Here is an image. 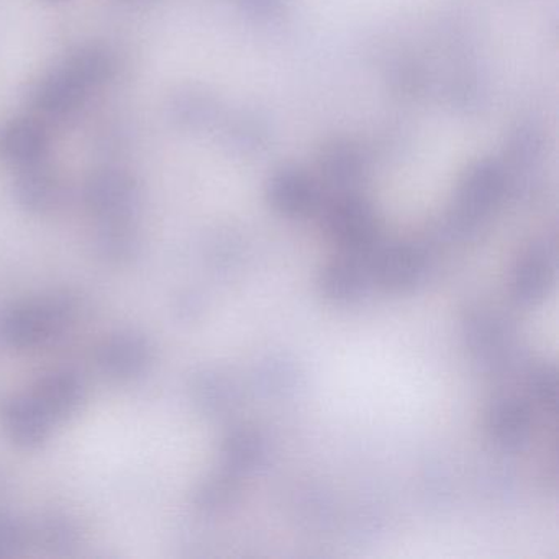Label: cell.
<instances>
[{"label":"cell","mask_w":559,"mask_h":559,"mask_svg":"<svg viewBox=\"0 0 559 559\" xmlns=\"http://www.w3.org/2000/svg\"><path fill=\"white\" fill-rule=\"evenodd\" d=\"M70 312V306L61 302L19 307L5 319L4 332L14 345H38L63 329Z\"/></svg>","instance_id":"8992f818"},{"label":"cell","mask_w":559,"mask_h":559,"mask_svg":"<svg viewBox=\"0 0 559 559\" xmlns=\"http://www.w3.org/2000/svg\"><path fill=\"white\" fill-rule=\"evenodd\" d=\"M35 399L51 418L67 417L80 404L81 385L70 374L50 376L41 382Z\"/></svg>","instance_id":"9a60e30c"},{"label":"cell","mask_w":559,"mask_h":559,"mask_svg":"<svg viewBox=\"0 0 559 559\" xmlns=\"http://www.w3.org/2000/svg\"><path fill=\"white\" fill-rule=\"evenodd\" d=\"M258 379L267 391L284 392L293 388L294 381H296V371L289 362L271 359L261 368Z\"/></svg>","instance_id":"ffe728a7"},{"label":"cell","mask_w":559,"mask_h":559,"mask_svg":"<svg viewBox=\"0 0 559 559\" xmlns=\"http://www.w3.org/2000/svg\"><path fill=\"white\" fill-rule=\"evenodd\" d=\"M267 460V440L257 428L240 427L231 430L222 444L224 469L235 476L254 473Z\"/></svg>","instance_id":"30bf717a"},{"label":"cell","mask_w":559,"mask_h":559,"mask_svg":"<svg viewBox=\"0 0 559 559\" xmlns=\"http://www.w3.org/2000/svg\"><path fill=\"white\" fill-rule=\"evenodd\" d=\"M238 492H240L238 476L224 469V473L202 484L198 493V503L204 510H222L235 502Z\"/></svg>","instance_id":"e0dca14e"},{"label":"cell","mask_w":559,"mask_h":559,"mask_svg":"<svg viewBox=\"0 0 559 559\" xmlns=\"http://www.w3.org/2000/svg\"><path fill=\"white\" fill-rule=\"evenodd\" d=\"M467 348L476 358L496 361L509 348V329L493 313L471 312L463 323Z\"/></svg>","instance_id":"8fae6325"},{"label":"cell","mask_w":559,"mask_h":559,"mask_svg":"<svg viewBox=\"0 0 559 559\" xmlns=\"http://www.w3.org/2000/svg\"><path fill=\"white\" fill-rule=\"evenodd\" d=\"M372 284L385 293H414L428 274V254L417 243L376 247L369 257Z\"/></svg>","instance_id":"6da1fadb"},{"label":"cell","mask_w":559,"mask_h":559,"mask_svg":"<svg viewBox=\"0 0 559 559\" xmlns=\"http://www.w3.org/2000/svg\"><path fill=\"white\" fill-rule=\"evenodd\" d=\"M50 415L37 399H22L9 407L5 425L12 440L24 447H35L47 438Z\"/></svg>","instance_id":"7c38bea8"},{"label":"cell","mask_w":559,"mask_h":559,"mask_svg":"<svg viewBox=\"0 0 559 559\" xmlns=\"http://www.w3.org/2000/svg\"><path fill=\"white\" fill-rule=\"evenodd\" d=\"M270 199L281 214L304 217L312 214L319 204V194L312 182L299 176H283L271 186Z\"/></svg>","instance_id":"4fadbf2b"},{"label":"cell","mask_w":559,"mask_h":559,"mask_svg":"<svg viewBox=\"0 0 559 559\" xmlns=\"http://www.w3.org/2000/svg\"><path fill=\"white\" fill-rule=\"evenodd\" d=\"M369 253H346L323 266L319 274V289L330 302L352 306L359 302L372 284Z\"/></svg>","instance_id":"5b68a950"},{"label":"cell","mask_w":559,"mask_h":559,"mask_svg":"<svg viewBox=\"0 0 559 559\" xmlns=\"http://www.w3.org/2000/svg\"><path fill=\"white\" fill-rule=\"evenodd\" d=\"M87 204L96 214L122 218L136 201V186L126 173L104 171L87 185Z\"/></svg>","instance_id":"9c48e42d"},{"label":"cell","mask_w":559,"mask_h":559,"mask_svg":"<svg viewBox=\"0 0 559 559\" xmlns=\"http://www.w3.org/2000/svg\"><path fill=\"white\" fill-rule=\"evenodd\" d=\"M199 401L207 411L222 412L235 401V388L228 379L218 374H209L199 381Z\"/></svg>","instance_id":"d6986e66"},{"label":"cell","mask_w":559,"mask_h":559,"mask_svg":"<svg viewBox=\"0 0 559 559\" xmlns=\"http://www.w3.org/2000/svg\"><path fill=\"white\" fill-rule=\"evenodd\" d=\"M93 87L70 60L60 71L41 81L35 93V103L44 112L63 116L78 109Z\"/></svg>","instance_id":"52a82bcc"},{"label":"cell","mask_w":559,"mask_h":559,"mask_svg":"<svg viewBox=\"0 0 559 559\" xmlns=\"http://www.w3.org/2000/svg\"><path fill=\"white\" fill-rule=\"evenodd\" d=\"M530 399L543 411L555 414L556 401H558V372L551 365L536 366L530 372L528 381Z\"/></svg>","instance_id":"ac0fdd59"},{"label":"cell","mask_w":559,"mask_h":559,"mask_svg":"<svg viewBox=\"0 0 559 559\" xmlns=\"http://www.w3.org/2000/svg\"><path fill=\"white\" fill-rule=\"evenodd\" d=\"M555 251L551 245H530L516 260L510 276V294L523 307L542 304L555 283Z\"/></svg>","instance_id":"277c9868"},{"label":"cell","mask_w":559,"mask_h":559,"mask_svg":"<svg viewBox=\"0 0 559 559\" xmlns=\"http://www.w3.org/2000/svg\"><path fill=\"white\" fill-rule=\"evenodd\" d=\"M17 194L22 204L32 211H47L57 201L60 186L44 165L32 166L25 169V175L19 181Z\"/></svg>","instance_id":"2e32d148"},{"label":"cell","mask_w":559,"mask_h":559,"mask_svg":"<svg viewBox=\"0 0 559 559\" xmlns=\"http://www.w3.org/2000/svg\"><path fill=\"white\" fill-rule=\"evenodd\" d=\"M484 427L499 450H523L533 433L532 405L519 395H500L487 407Z\"/></svg>","instance_id":"3957f363"},{"label":"cell","mask_w":559,"mask_h":559,"mask_svg":"<svg viewBox=\"0 0 559 559\" xmlns=\"http://www.w3.org/2000/svg\"><path fill=\"white\" fill-rule=\"evenodd\" d=\"M48 146L47 130L32 119L14 120L0 132V156L24 169L41 165Z\"/></svg>","instance_id":"ba28073f"},{"label":"cell","mask_w":559,"mask_h":559,"mask_svg":"<svg viewBox=\"0 0 559 559\" xmlns=\"http://www.w3.org/2000/svg\"><path fill=\"white\" fill-rule=\"evenodd\" d=\"M150 361L148 343L139 336H120L104 349L103 365L106 371L116 376L139 374Z\"/></svg>","instance_id":"5bb4252c"},{"label":"cell","mask_w":559,"mask_h":559,"mask_svg":"<svg viewBox=\"0 0 559 559\" xmlns=\"http://www.w3.org/2000/svg\"><path fill=\"white\" fill-rule=\"evenodd\" d=\"M19 542H21V533H19L17 526L8 520H0V555L14 551Z\"/></svg>","instance_id":"44dd1931"},{"label":"cell","mask_w":559,"mask_h":559,"mask_svg":"<svg viewBox=\"0 0 559 559\" xmlns=\"http://www.w3.org/2000/svg\"><path fill=\"white\" fill-rule=\"evenodd\" d=\"M326 234L345 253H369L378 247V218L361 199L348 198L330 209Z\"/></svg>","instance_id":"7a4b0ae2"}]
</instances>
